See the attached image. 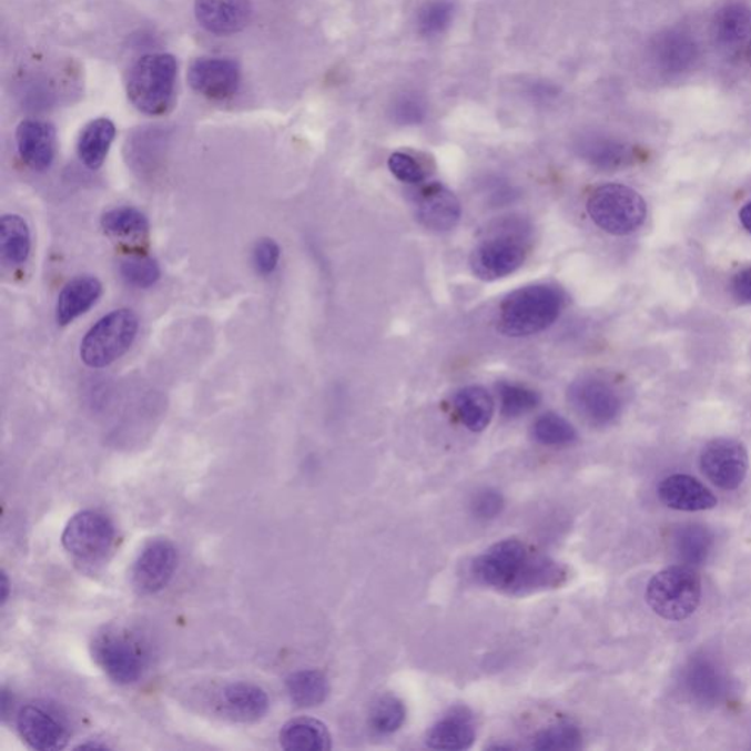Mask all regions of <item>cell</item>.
Instances as JSON below:
<instances>
[{"label":"cell","instance_id":"f35d334b","mask_svg":"<svg viewBox=\"0 0 751 751\" xmlns=\"http://www.w3.org/2000/svg\"><path fill=\"white\" fill-rule=\"evenodd\" d=\"M388 166L390 172L405 184H420L425 181V168L412 154L400 152L390 154Z\"/></svg>","mask_w":751,"mask_h":751},{"label":"cell","instance_id":"ac0fdd59","mask_svg":"<svg viewBox=\"0 0 751 751\" xmlns=\"http://www.w3.org/2000/svg\"><path fill=\"white\" fill-rule=\"evenodd\" d=\"M658 495L667 507L677 511H708L718 505V499L707 486L687 475H673L663 479L658 487Z\"/></svg>","mask_w":751,"mask_h":751},{"label":"cell","instance_id":"2e32d148","mask_svg":"<svg viewBox=\"0 0 751 751\" xmlns=\"http://www.w3.org/2000/svg\"><path fill=\"white\" fill-rule=\"evenodd\" d=\"M417 220L432 232H448L461 220V203L446 186L432 184L418 195Z\"/></svg>","mask_w":751,"mask_h":751},{"label":"cell","instance_id":"277c9868","mask_svg":"<svg viewBox=\"0 0 751 751\" xmlns=\"http://www.w3.org/2000/svg\"><path fill=\"white\" fill-rule=\"evenodd\" d=\"M177 65L168 53H152L140 58L126 80V94L136 111L149 116L170 112L175 99Z\"/></svg>","mask_w":751,"mask_h":751},{"label":"cell","instance_id":"ab89813d","mask_svg":"<svg viewBox=\"0 0 751 751\" xmlns=\"http://www.w3.org/2000/svg\"><path fill=\"white\" fill-rule=\"evenodd\" d=\"M504 505V496L498 490L484 489L473 499L471 511L480 520H491L503 512Z\"/></svg>","mask_w":751,"mask_h":751},{"label":"cell","instance_id":"d6a6232c","mask_svg":"<svg viewBox=\"0 0 751 751\" xmlns=\"http://www.w3.org/2000/svg\"><path fill=\"white\" fill-rule=\"evenodd\" d=\"M532 436L537 443L546 446H567L575 444L577 432L571 423L555 413H546L532 425Z\"/></svg>","mask_w":751,"mask_h":751},{"label":"cell","instance_id":"b9f144b4","mask_svg":"<svg viewBox=\"0 0 751 751\" xmlns=\"http://www.w3.org/2000/svg\"><path fill=\"white\" fill-rule=\"evenodd\" d=\"M732 294L740 303L751 304V266L737 273L732 281Z\"/></svg>","mask_w":751,"mask_h":751},{"label":"cell","instance_id":"60d3db41","mask_svg":"<svg viewBox=\"0 0 751 751\" xmlns=\"http://www.w3.org/2000/svg\"><path fill=\"white\" fill-rule=\"evenodd\" d=\"M281 258V248L276 241L265 239L258 241L253 250V263L261 275H272Z\"/></svg>","mask_w":751,"mask_h":751},{"label":"cell","instance_id":"ffe728a7","mask_svg":"<svg viewBox=\"0 0 751 751\" xmlns=\"http://www.w3.org/2000/svg\"><path fill=\"white\" fill-rule=\"evenodd\" d=\"M102 284L94 276H79L68 282L57 303V322L61 326L70 325L88 313L102 295Z\"/></svg>","mask_w":751,"mask_h":751},{"label":"cell","instance_id":"9c48e42d","mask_svg":"<svg viewBox=\"0 0 751 751\" xmlns=\"http://www.w3.org/2000/svg\"><path fill=\"white\" fill-rule=\"evenodd\" d=\"M93 654L99 667L118 684H133L143 673V650L133 637L104 632L94 640Z\"/></svg>","mask_w":751,"mask_h":751},{"label":"cell","instance_id":"30bf717a","mask_svg":"<svg viewBox=\"0 0 751 751\" xmlns=\"http://www.w3.org/2000/svg\"><path fill=\"white\" fill-rule=\"evenodd\" d=\"M703 475L723 490H734L743 484L749 470V454L739 440H710L700 455Z\"/></svg>","mask_w":751,"mask_h":751},{"label":"cell","instance_id":"d6986e66","mask_svg":"<svg viewBox=\"0 0 751 751\" xmlns=\"http://www.w3.org/2000/svg\"><path fill=\"white\" fill-rule=\"evenodd\" d=\"M220 709L236 722H256L267 713L268 699L265 690L248 682H234L221 691Z\"/></svg>","mask_w":751,"mask_h":751},{"label":"cell","instance_id":"6da1fadb","mask_svg":"<svg viewBox=\"0 0 751 751\" xmlns=\"http://www.w3.org/2000/svg\"><path fill=\"white\" fill-rule=\"evenodd\" d=\"M471 575L491 589L512 596L557 589L567 580V570L545 555L532 552L520 540L499 541L471 564Z\"/></svg>","mask_w":751,"mask_h":751},{"label":"cell","instance_id":"ba28073f","mask_svg":"<svg viewBox=\"0 0 751 751\" xmlns=\"http://www.w3.org/2000/svg\"><path fill=\"white\" fill-rule=\"evenodd\" d=\"M115 544V527L98 511H81L68 521L62 532V545L68 554L84 562L106 558Z\"/></svg>","mask_w":751,"mask_h":751},{"label":"cell","instance_id":"3957f363","mask_svg":"<svg viewBox=\"0 0 751 751\" xmlns=\"http://www.w3.org/2000/svg\"><path fill=\"white\" fill-rule=\"evenodd\" d=\"M530 248V226L522 220H505L473 250L470 266L481 281L509 276L525 265Z\"/></svg>","mask_w":751,"mask_h":751},{"label":"cell","instance_id":"8992f818","mask_svg":"<svg viewBox=\"0 0 751 751\" xmlns=\"http://www.w3.org/2000/svg\"><path fill=\"white\" fill-rule=\"evenodd\" d=\"M587 212L600 230L622 236L632 234L643 225L648 206L645 199L630 186L607 184L590 194Z\"/></svg>","mask_w":751,"mask_h":751},{"label":"cell","instance_id":"52a82bcc","mask_svg":"<svg viewBox=\"0 0 751 751\" xmlns=\"http://www.w3.org/2000/svg\"><path fill=\"white\" fill-rule=\"evenodd\" d=\"M139 332V318L131 309H115L98 323L81 343V359L91 368L111 366L133 345Z\"/></svg>","mask_w":751,"mask_h":751},{"label":"cell","instance_id":"4dcf8cb0","mask_svg":"<svg viewBox=\"0 0 751 751\" xmlns=\"http://www.w3.org/2000/svg\"><path fill=\"white\" fill-rule=\"evenodd\" d=\"M713 537L707 527L689 525L681 527L676 536V548L682 561L699 566L707 561L712 550Z\"/></svg>","mask_w":751,"mask_h":751},{"label":"cell","instance_id":"9a60e30c","mask_svg":"<svg viewBox=\"0 0 751 751\" xmlns=\"http://www.w3.org/2000/svg\"><path fill=\"white\" fill-rule=\"evenodd\" d=\"M195 20L209 33L230 35L240 33L252 21L250 0H195Z\"/></svg>","mask_w":751,"mask_h":751},{"label":"cell","instance_id":"e575fe53","mask_svg":"<svg viewBox=\"0 0 751 751\" xmlns=\"http://www.w3.org/2000/svg\"><path fill=\"white\" fill-rule=\"evenodd\" d=\"M498 394L500 412L508 418L525 416L540 404V395L536 390L508 382L498 385Z\"/></svg>","mask_w":751,"mask_h":751},{"label":"cell","instance_id":"836d02e7","mask_svg":"<svg viewBox=\"0 0 751 751\" xmlns=\"http://www.w3.org/2000/svg\"><path fill=\"white\" fill-rule=\"evenodd\" d=\"M687 682H689L691 693L700 702L712 703L722 691V678L709 661H696L691 664Z\"/></svg>","mask_w":751,"mask_h":751},{"label":"cell","instance_id":"4fadbf2b","mask_svg":"<svg viewBox=\"0 0 751 751\" xmlns=\"http://www.w3.org/2000/svg\"><path fill=\"white\" fill-rule=\"evenodd\" d=\"M189 83L203 98L223 102L240 89L239 63L227 58H199L190 65Z\"/></svg>","mask_w":751,"mask_h":751},{"label":"cell","instance_id":"5bb4252c","mask_svg":"<svg viewBox=\"0 0 751 751\" xmlns=\"http://www.w3.org/2000/svg\"><path fill=\"white\" fill-rule=\"evenodd\" d=\"M177 554L171 541L152 540L141 550L133 567V582L143 595H154L168 586L176 570Z\"/></svg>","mask_w":751,"mask_h":751},{"label":"cell","instance_id":"8d00e7d4","mask_svg":"<svg viewBox=\"0 0 751 751\" xmlns=\"http://www.w3.org/2000/svg\"><path fill=\"white\" fill-rule=\"evenodd\" d=\"M454 18V2L450 0H429L418 13V29L425 35H438L448 29Z\"/></svg>","mask_w":751,"mask_h":751},{"label":"cell","instance_id":"f546056e","mask_svg":"<svg viewBox=\"0 0 751 751\" xmlns=\"http://www.w3.org/2000/svg\"><path fill=\"white\" fill-rule=\"evenodd\" d=\"M102 227L113 239L125 241L144 240L149 234L148 217L134 207H115L104 213Z\"/></svg>","mask_w":751,"mask_h":751},{"label":"cell","instance_id":"7bdbcfd3","mask_svg":"<svg viewBox=\"0 0 751 751\" xmlns=\"http://www.w3.org/2000/svg\"><path fill=\"white\" fill-rule=\"evenodd\" d=\"M423 118V109L416 102H404L398 106V120L404 124H416Z\"/></svg>","mask_w":751,"mask_h":751},{"label":"cell","instance_id":"1f68e13d","mask_svg":"<svg viewBox=\"0 0 751 751\" xmlns=\"http://www.w3.org/2000/svg\"><path fill=\"white\" fill-rule=\"evenodd\" d=\"M405 718H407V709L403 700H399L397 696L385 694L373 703L368 722L377 734L389 735L404 725Z\"/></svg>","mask_w":751,"mask_h":751},{"label":"cell","instance_id":"ee69618b","mask_svg":"<svg viewBox=\"0 0 751 751\" xmlns=\"http://www.w3.org/2000/svg\"><path fill=\"white\" fill-rule=\"evenodd\" d=\"M740 221L741 223H743L745 230H748L751 234V202L745 204V206L741 209Z\"/></svg>","mask_w":751,"mask_h":751},{"label":"cell","instance_id":"83f0119b","mask_svg":"<svg viewBox=\"0 0 751 751\" xmlns=\"http://www.w3.org/2000/svg\"><path fill=\"white\" fill-rule=\"evenodd\" d=\"M0 252L9 265L21 266L29 261L31 234L27 222L18 215H4L0 222Z\"/></svg>","mask_w":751,"mask_h":751},{"label":"cell","instance_id":"bcb514c9","mask_svg":"<svg viewBox=\"0 0 751 751\" xmlns=\"http://www.w3.org/2000/svg\"><path fill=\"white\" fill-rule=\"evenodd\" d=\"M745 54H748V61L751 65V39H750V42H749L748 53H745Z\"/></svg>","mask_w":751,"mask_h":751},{"label":"cell","instance_id":"e0dca14e","mask_svg":"<svg viewBox=\"0 0 751 751\" xmlns=\"http://www.w3.org/2000/svg\"><path fill=\"white\" fill-rule=\"evenodd\" d=\"M17 149L22 162L31 170H49L57 152L54 126L45 121H22L17 129Z\"/></svg>","mask_w":751,"mask_h":751},{"label":"cell","instance_id":"f1b7e54d","mask_svg":"<svg viewBox=\"0 0 751 751\" xmlns=\"http://www.w3.org/2000/svg\"><path fill=\"white\" fill-rule=\"evenodd\" d=\"M286 691L291 702L300 708H314L325 702L329 694V681L325 673L307 669L286 678Z\"/></svg>","mask_w":751,"mask_h":751},{"label":"cell","instance_id":"484cf974","mask_svg":"<svg viewBox=\"0 0 751 751\" xmlns=\"http://www.w3.org/2000/svg\"><path fill=\"white\" fill-rule=\"evenodd\" d=\"M581 158L599 170H618L635 161V150L621 141L609 139H587L581 141Z\"/></svg>","mask_w":751,"mask_h":751},{"label":"cell","instance_id":"74e56055","mask_svg":"<svg viewBox=\"0 0 751 751\" xmlns=\"http://www.w3.org/2000/svg\"><path fill=\"white\" fill-rule=\"evenodd\" d=\"M121 275L126 284L149 288L161 277V268L152 257L133 256L121 262Z\"/></svg>","mask_w":751,"mask_h":751},{"label":"cell","instance_id":"5b68a950","mask_svg":"<svg viewBox=\"0 0 751 751\" xmlns=\"http://www.w3.org/2000/svg\"><path fill=\"white\" fill-rule=\"evenodd\" d=\"M702 599V581L689 566H672L649 581L646 600L659 617L682 621L696 612Z\"/></svg>","mask_w":751,"mask_h":751},{"label":"cell","instance_id":"d4e9b609","mask_svg":"<svg viewBox=\"0 0 751 751\" xmlns=\"http://www.w3.org/2000/svg\"><path fill=\"white\" fill-rule=\"evenodd\" d=\"M454 408L468 430L481 432L490 425L495 404L490 394L481 386H467L455 395Z\"/></svg>","mask_w":751,"mask_h":751},{"label":"cell","instance_id":"cb8c5ba5","mask_svg":"<svg viewBox=\"0 0 751 751\" xmlns=\"http://www.w3.org/2000/svg\"><path fill=\"white\" fill-rule=\"evenodd\" d=\"M115 135V124L108 118H99V120L89 122L81 131L79 144H77L81 162L89 170H99L106 161Z\"/></svg>","mask_w":751,"mask_h":751},{"label":"cell","instance_id":"d590c367","mask_svg":"<svg viewBox=\"0 0 751 751\" xmlns=\"http://www.w3.org/2000/svg\"><path fill=\"white\" fill-rule=\"evenodd\" d=\"M582 735L571 722H559L541 730L532 740L535 750H577L581 748Z\"/></svg>","mask_w":751,"mask_h":751},{"label":"cell","instance_id":"7c38bea8","mask_svg":"<svg viewBox=\"0 0 751 751\" xmlns=\"http://www.w3.org/2000/svg\"><path fill=\"white\" fill-rule=\"evenodd\" d=\"M572 408L582 418L596 426H607L621 413V399L607 382L596 377H582L568 389Z\"/></svg>","mask_w":751,"mask_h":751},{"label":"cell","instance_id":"4316f807","mask_svg":"<svg viewBox=\"0 0 751 751\" xmlns=\"http://www.w3.org/2000/svg\"><path fill=\"white\" fill-rule=\"evenodd\" d=\"M713 33L722 45H739L751 35V8L744 3H730L717 13Z\"/></svg>","mask_w":751,"mask_h":751},{"label":"cell","instance_id":"44dd1931","mask_svg":"<svg viewBox=\"0 0 751 751\" xmlns=\"http://www.w3.org/2000/svg\"><path fill=\"white\" fill-rule=\"evenodd\" d=\"M475 740V722L466 709L453 710L448 717L436 722L427 734V745L435 750H467L471 748Z\"/></svg>","mask_w":751,"mask_h":751},{"label":"cell","instance_id":"7a4b0ae2","mask_svg":"<svg viewBox=\"0 0 751 751\" xmlns=\"http://www.w3.org/2000/svg\"><path fill=\"white\" fill-rule=\"evenodd\" d=\"M564 306L566 297L557 286H525L514 291L500 304L498 331L512 338L539 334L557 322Z\"/></svg>","mask_w":751,"mask_h":751},{"label":"cell","instance_id":"7402d4cb","mask_svg":"<svg viewBox=\"0 0 751 751\" xmlns=\"http://www.w3.org/2000/svg\"><path fill=\"white\" fill-rule=\"evenodd\" d=\"M698 44L689 33L682 30H668L659 35L653 45V57L658 67L668 74H680L690 70L698 59Z\"/></svg>","mask_w":751,"mask_h":751},{"label":"cell","instance_id":"603a6c76","mask_svg":"<svg viewBox=\"0 0 751 751\" xmlns=\"http://www.w3.org/2000/svg\"><path fill=\"white\" fill-rule=\"evenodd\" d=\"M281 748L291 751H322L331 749V734L325 723L312 718L286 722L280 734Z\"/></svg>","mask_w":751,"mask_h":751},{"label":"cell","instance_id":"8fae6325","mask_svg":"<svg viewBox=\"0 0 751 751\" xmlns=\"http://www.w3.org/2000/svg\"><path fill=\"white\" fill-rule=\"evenodd\" d=\"M17 727L21 739L31 749L54 751L65 748L70 731L57 709L44 703H30L20 710Z\"/></svg>","mask_w":751,"mask_h":751},{"label":"cell","instance_id":"f6af8a7d","mask_svg":"<svg viewBox=\"0 0 751 751\" xmlns=\"http://www.w3.org/2000/svg\"><path fill=\"white\" fill-rule=\"evenodd\" d=\"M9 596V581L7 575L2 572V605L7 602Z\"/></svg>","mask_w":751,"mask_h":751}]
</instances>
